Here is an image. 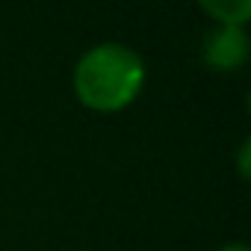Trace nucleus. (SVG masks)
<instances>
[{"mask_svg": "<svg viewBox=\"0 0 251 251\" xmlns=\"http://www.w3.org/2000/svg\"><path fill=\"white\" fill-rule=\"evenodd\" d=\"M145 59L124 42H98L80 53L71 71L77 100L95 112L127 109L145 89Z\"/></svg>", "mask_w": 251, "mask_h": 251, "instance_id": "1", "label": "nucleus"}, {"mask_svg": "<svg viewBox=\"0 0 251 251\" xmlns=\"http://www.w3.org/2000/svg\"><path fill=\"white\" fill-rule=\"evenodd\" d=\"M251 56V39L245 27H213L201 42V59L216 74L239 71Z\"/></svg>", "mask_w": 251, "mask_h": 251, "instance_id": "2", "label": "nucleus"}, {"mask_svg": "<svg viewBox=\"0 0 251 251\" xmlns=\"http://www.w3.org/2000/svg\"><path fill=\"white\" fill-rule=\"evenodd\" d=\"M198 9L216 21V27H245L251 18V0H201Z\"/></svg>", "mask_w": 251, "mask_h": 251, "instance_id": "3", "label": "nucleus"}, {"mask_svg": "<svg viewBox=\"0 0 251 251\" xmlns=\"http://www.w3.org/2000/svg\"><path fill=\"white\" fill-rule=\"evenodd\" d=\"M248 154H251V142L245 139L239 145V157H236V169H239V177L242 180H248Z\"/></svg>", "mask_w": 251, "mask_h": 251, "instance_id": "4", "label": "nucleus"}, {"mask_svg": "<svg viewBox=\"0 0 251 251\" xmlns=\"http://www.w3.org/2000/svg\"><path fill=\"white\" fill-rule=\"evenodd\" d=\"M216 251H251L245 242H227V245H222V248H216Z\"/></svg>", "mask_w": 251, "mask_h": 251, "instance_id": "5", "label": "nucleus"}]
</instances>
